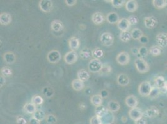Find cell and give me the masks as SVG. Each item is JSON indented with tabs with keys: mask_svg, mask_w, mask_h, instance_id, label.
<instances>
[{
	"mask_svg": "<svg viewBox=\"0 0 167 124\" xmlns=\"http://www.w3.org/2000/svg\"><path fill=\"white\" fill-rule=\"evenodd\" d=\"M103 64L99 59H93L90 60L89 64H88V68L89 72L92 73H99L102 70Z\"/></svg>",
	"mask_w": 167,
	"mask_h": 124,
	"instance_id": "cell-1",
	"label": "cell"
},
{
	"mask_svg": "<svg viewBox=\"0 0 167 124\" xmlns=\"http://www.w3.org/2000/svg\"><path fill=\"white\" fill-rule=\"evenodd\" d=\"M135 66L136 69L140 73H145L149 70V65L147 62L140 57L135 60Z\"/></svg>",
	"mask_w": 167,
	"mask_h": 124,
	"instance_id": "cell-2",
	"label": "cell"
},
{
	"mask_svg": "<svg viewBox=\"0 0 167 124\" xmlns=\"http://www.w3.org/2000/svg\"><path fill=\"white\" fill-rule=\"evenodd\" d=\"M153 86L152 84L149 81H143L140 83L138 87L139 94L142 96L146 97L148 96L152 91Z\"/></svg>",
	"mask_w": 167,
	"mask_h": 124,
	"instance_id": "cell-3",
	"label": "cell"
},
{
	"mask_svg": "<svg viewBox=\"0 0 167 124\" xmlns=\"http://www.w3.org/2000/svg\"><path fill=\"white\" fill-rule=\"evenodd\" d=\"M100 41L105 47H111L114 42L113 35L110 32H104L100 35Z\"/></svg>",
	"mask_w": 167,
	"mask_h": 124,
	"instance_id": "cell-4",
	"label": "cell"
},
{
	"mask_svg": "<svg viewBox=\"0 0 167 124\" xmlns=\"http://www.w3.org/2000/svg\"><path fill=\"white\" fill-rule=\"evenodd\" d=\"M47 59L51 63H58L61 59V55L58 50H52L47 54Z\"/></svg>",
	"mask_w": 167,
	"mask_h": 124,
	"instance_id": "cell-5",
	"label": "cell"
},
{
	"mask_svg": "<svg viewBox=\"0 0 167 124\" xmlns=\"http://www.w3.org/2000/svg\"><path fill=\"white\" fill-rule=\"evenodd\" d=\"M77 59L78 55L76 51H69L64 56V61L68 65H72L75 63Z\"/></svg>",
	"mask_w": 167,
	"mask_h": 124,
	"instance_id": "cell-6",
	"label": "cell"
},
{
	"mask_svg": "<svg viewBox=\"0 0 167 124\" xmlns=\"http://www.w3.org/2000/svg\"><path fill=\"white\" fill-rule=\"evenodd\" d=\"M39 7L44 12H49L53 8V3L51 0H41L39 3Z\"/></svg>",
	"mask_w": 167,
	"mask_h": 124,
	"instance_id": "cell-7",
	"label": "cell"
},
{
	"mask_svg": "<svg viewBox=\"0 0 167 124\" xmlns=\"http://www.w3.org/2000/svg\"><path fill=\"white\" fill-rule=\"evenodd\" d=\"M130 55L126 52H121L116 57V61L118 64L121 65H126L130 61Z\"/></svg>",
	"mask_w": 167,
	"mask_h": 124,
	"instance_id": "cell-8",
	"label": "cell"
},
{
	"mask_svg": "<svg viewBox=\"0 0 167 124\" xmlns=\"http://www.w3.org/2000/svg\"><path fill=\"white\" fill-rule=\"evenodd\" d=\"M129 115L130 118L135 122L142 118L143 112L141 109L137 107L135 108L130 109V110H129Z\"/></svg>",
	"mask_w": 167,
	"mask_h": 124,
	"instance_id": "cell-9",
	"label": "cell"
},
{
	"mask_svg": "<svg viewBox=\"0 0 167 124\" xmlns=\"http://www.w3.org/2000/svg\"><path fill=\"white\" fill-rule=\"evenodd\" d=\"M159 110L155 106H152L143 112V116L146 118H155L159 116Z\"/></svg>",
	"mask_w": 167,
	"mask_h": 124,
	"instance_id": "cell-10",
	"label": "cell"
},
{
	"mask_svg": "<svg viewBox=\"0 0 167 124\" xmlns=\"http://www.w3.org/2000/svg\"><path fill=\"white\" fill-rule=\"evenodd\" d=\"M144 24L148 29H154L158 24V20L154 16H147L144 19Z\"/></svg>",
	"mask_w": 167,
	"mask_h": 124,
	"instance_id": "cell-11",
	"label": "cell"
},
{
	"mask_svg": "<svg viewBox=\"0 0 167 124\" xmlns=\"http://www.w3.org/2000/svg\"><path fill=\"white\" fill-rule=\"evenodd\" d=\"M156 42L161 48H164L167 46V34L161 32L157 35Z\"/></svg>",
	"mask_w": 167,
	"mask_h": 124,
	"instance_id": "cell-12",
	"label": "cell"
},
{
	"mask_svg": "<svg viewBox=\"0 0 167 124\" xmlns=\"http://www.w3.org/2000/svg\"><path fill=\"white\" fill-rule=\"evenodd\" d=\"M125 104L130 109L137 107L138 104V99L134 95H130L125 99Z\"/></svg>",
	"mask_w": 167,
	"mask_h": 124,
	"instance_id": "cell-13",
	"label": "cell"
},
{
	"mask_svg": "<svg viewBox=\"0 0 167 124\" xmlns=\"http://www.w3.org/2000/svg\"><path fill=\"white\" fill-rule=\"evenodd\" d=\"M117 25V28L121 30V32H122V31L128 30L131 25L129 23L128 19L122 18L121 19L119 20V21L118 22Z\"/></svg>",
	"mask_w": 167,
	"mask_h": 124,
	"instance_id": "cell-14",
	"label": "cell"
},
{
	"mask_svg": "<svg viewBox=\"0 0 167 124\" xmlns=\"http://www.w3.org/2000/svg\"><path fill=\"white\" fill-rule=\"evenodd\" d=\"M4 61L6 62L7 64L11 65L13 64L16 61V57L15 54L12 52H7L4 53L3 56Z\"/></svg>",
	"mask_w": 167,
	"mask_h": 124,
	"instance_id": "cell-15",
	"label": "cell"
},
{
	"mask_svg": "<svg viewBox=\"0 0 167 124\" xmlns=\"http://www.w3.org/2000/svg\"><path fill=\"white\" fill-rule=\"evenodd\" d=\"M105 17L102 12H96L92 16V21L94 24L96 25H100L104 23Z\"/></svg>",
	"mask_w": 167,
	"mask_h": 124,
	"instance_id": "cell-16",
	"label": "cell"
},
{
	"mask_svg": "<svg viewBox=\"0 0 167 124\" xmlns=\"http://www.w3.org/2000/svg\"><path fill=\"white\" fill-rule=\"evenodd\" d=\"M69 47L72 51H76L80 47L79 39L75 36H72L69 40Z\"/></svg>",
	"mask_w": 167,
	"mask_h": 124,
	"instance_id": "cell-17",
	"label": "cell"
},
{
	"mask_svg": "<svg viewBox=\"0 0 167 124\" xmlns=\"http://www.w3.org/2000/svg\"><path fill=\"white\" fill-rule=\"evenodd\" d=\"M117 82L120 86H126L129 84L130 79L125 74L121 73L118 74L117 78Z\"/></svg>",
	"mask_w": 167,
	"mask_h": 124,
	"instance_id": "cell-18",
	"label": "cell"
},
{
	"mask_svg": "<svg viewBox=\"0 0 167 124\" xmlns=\"http://www.w3.org/2000/svg\"><path fill=\"white\" fill-rule=\"evenodd\" d=\"M138 4L137 1L135 0H129L125 3V9L129 12H133L137 10Z\"/></svg>",
	"mask_w": 167,
	"mask_h": 124,
	"instance_id": "cell-19",
	"label": "cell"
},
{
	"mask_svg": "<svg viewBox=\"0 0 167 124\" xmlns=\"http://www.w3.org/2000/svg\"><path fill=\"white\" fill-rule=\"evenodd\" d=\"M71 86L72 89L76 91H81L84 89L85 84L84 82L80 80L79 79H74L71 83Z\"/></svg>",
	"mask_w": 167,
	"mask_h": 124,
	"instance_id": "cell-20",
	"label": "cell"
},
{
	"mask_svg": "<svg viewBox=\"0 0 167 124\" xmlns=\"http://www.w3.org/2000/svg\"><path fill=\"white\" fill-rule=\"evenodd\" d=\"M12 21V17L8 12H2L0 14V24L3 25L10 24Z\"/></svg>",
	"mask_w": 167,
	"mask_h": 124,
	"instance_id": "cell-21",
	"label": "cell"
},
{
	"mask_svg": "<svg viewBox=\"0 0 167 124\" xmlns=\"http://www.w3.org/2000/svg\"><path fill=\"white\" fill-rule=\"evenodd\" d=\"M51 29L56 32H61L64 29V24L59 20H54L51 23Z\"/></svg>",
	"mask_w": 167,
	"mask_h": 124,
	"instance_id": "cell-22",
	"label": "cell"
},
{
	"mask_svg": "<svg viewBox=\"0 0 167 124\" xmlns=\"http://www.w3.org/2000/svg\"><path fill=\"white\" fill-rule=\"evenodd\" d=\"M107 21L109 24H117L118 22L119 21V16L116 12H109L107 15L106 17Z\"/></svg>",
	"mask_w": 167,
	"mask_h": 124,
	"instance_id": "cell-23",
	"label": "cell"
},
{
	"mask_svg": "<svg viewBox=\"0 0 167 124\" xmlns=\"http://www.w3.org/2000/svg\"><path fill=\"white\" fill-rule=\"evenodd\" d=\"M109 112V109L105 107L103 105H100L97 107H95V114L96 116L100 118L103 117L105 114Z\"/></svg>",
	"mask_w": 167,
	"mask_h": 124,
	"instance_id": "cell-24",
	"label": "cell"
},
{
	"mask_svg": "<svg viewBox=\"0 0 167 124\" xmlns=\"http://www.w3.org/2000/svg\"><path fill=\"white\" fill-rule=\"evenodd\" d=\"M100 118L102 124H111L114 122V120H115L112 112L109 111V110L107 114H105L103 117Z\"/></svg>",
	"mask_w": 167,
	"mask_h": 124,
	"instance_id": "cell-25",
	"label": "cell"
},
{
	"mask_svg": "<svg viewBox=\"0 0 167 124\" xmlns=\"http://www.w3.org/2000/svg\"><path fill=\"white\" fill-rule=\"evenodd\" d=\"M77 76L78 79H79L80 80L85 82L89 79L90 77V74L85 69H81L77 72Z\"/></svg>",
	"mask_w": 167,
	"mask_h": 124,
	"instance_id": "cell-26",
	"label": "cell"
},
{
	"mask_svg": "<svg viewBox=\"0 0 167 124\" xmlns=\"http://www.w3.org/2000/svg\"><path fill=\"white\" fill-rule=\"evenodd\" d=\"M155 86L159 87L160 90L163 89V88L167 86V81L164 76H158L155 79Z\"/></svg>",
	"mask_w": 167,
	"mask_h": 124,
	"instance_id": "cell-27",
	"label": "cell"
},
{
	"mask_svg": "<svg viewBox=\"0 0 167 124\" xmlns=\"http://www.w3.org/2000/svg\"><path fill=\"white\" fill-rule=\"evenodd\" d=\"M120 108V104L118 103L117 101L111 100L108 103V109L109 111L112 112H117L118 110H119Z\"/></svg>",
	"mask_w": 167,
	"mask_h": 124,
	"instance_id": "cell-28",
	"label": "cell"
},
{
	"mask_svg": "<svg viewBox=\"0 0 167 124\" xmlns=\"http://www.w3.org/2000/svg\"><path fill=\"white\" fill-rule=\"evenodd\" d=\"M90 100L92 104L95 107L102 105L103 103V98L100 94H94L92 96Z\"/></svg>",
	"mask_w": 167,
	"mask_h": 124,
	"instance_id": "cell-29",
	"label": "cell"
},
{
	"mask_svg": "<svg viewBox=\"0 0 167 124\" xmlns=\"http://www.w3.org/2000/svg\"><path fill=\"white\" fill-rule=\"evenodd\" d=\"M23 109L25 112L29 114H33L38 110L36 105L32 103H26L23 107Z\"/></svg>",
	"mask_w": 167,
	"mask_h": 124,
	"instance_id": "cell-30",
	"label": "cell"
},
{
	"mask_svg": "<svg viewBox=\"0 0 167 124\" xmlns=\"http://www.w3.org/2000/svg\"><path fill=\"white\" fill-rule=\"evenodd\" d=\"M79 55L83 60L89 59L91 56H92V50L89 48H85L80 52Z\"/></svg>",
	"mask_w": 167,
	"mask_h": 124,
	"instance_id": "cell-31",
	"label": "cell"
},
{
	"mask_svg": "<svg viewBox=\"0 0 167 124\" xmlns=\"http://www.w3.org/2000/svg\"><path fill=\"white\" fill-rule=\"evenodd\" d=\"M105 53L104 51L99 47H97L95 49L92 50V56L94 57V59H102L104 56Z\"/></svg>",
	"mask_w": 167,
	"mask_h": 124,
	"instance_id": "cell-32",
	"label": "cell"
},
{
	"mask_svg": "<svg viewBox=\"0 0 167 124\" xmlns=\"http://www.w3.org/2000/svg\"><path fill=\"white\" fill-rule=\"evenodd\" d=\"M119 37H120V39L121 40V41H122L123 42H128L132 39L131 33L129 32L128 30L122 31V32L120 33Z\"/></svg>",
	"mask_w": 167,
	"mask_h": 124,
	"instance_id": "cell-33",
	"label": "cell"
},
{
	"mask_svg": "<svg viewBox=\"0 0 167 124\" xmlns=\"http://www.w3.org/2000/svg\"><path fill=\"white\" fill-rule=\"evenodd\" d=\"M130 33L132 39H133L134 40H139L141 38V37L143 35L142 31L138 28H135L132 29Z\"/></svg>",
	"mask_w": 167,
	"mask_h": 124,
	"instance_id": "cell-34",
	"label": "cell"
},
{
	"mask_svg": "<svg viewBox=\"0 0 167 124\" xmlns=\"http://www.w3.org/2000/svg\"><path fill=\"white\" fill-rule=\"evenodd\" d=\"M33 117L36 119H37L38 121L41 122L44 120V119H46V116L43 110L38 109L33 114Z\"/></svg>",
	"mask_w": 167,
	"mask_h": 124,
	"instance_id": "cell-35",
	"label": "cell"
},
{
	"mask_svg": "<svg viewBox=\"0 0 167 124\" xmlns=\"http://www.w3.org/2000/svg\"><path fill=\"white\" fill-rule=\"evenodd\" d=\"M42 94H44V96H45L46 97H47V98H50V97H52L54 96V91L52 87L46 86L43 87Z\"/></svg>",
	"mask_w": 167,
	"mask_h": 124,
	"instance_id": "cell-36",
	"label": "cell"
},
{
	"mask_svg": "<svg viewBox=\"0 0 167 124\" xmlns=\"http://www.w3.org/2000/svg\"><path fill=\"white\" fill-rule=\"evenodd\" d=\"M112 66L109 64H103L102 70L99 73L101 75H107L112 73Z\"/></svg>",
	"mask_w": 167,
	"mask_h": 124,
	"instance_id": "cell-37",
	"label": "cell"
},
{
	"mask_svg": "<svg viewBox=\"0 0 167 124\" xmlns=\"http://www.w3.org/2000/svg\"><path fill=\"white\" fill-rule=\"evenodd\" d=\"M153 4L157 9L164 8L167 5V1L165 0H153Z\"/></svg>",
	"mask_w": 167,
	"mask_h": 124,
	"instance_id": "cell-38",
	"label": "cell"
},
{
	"mask_svg": "<svg viewBox=\"0 0 167 124\" xmlns=\"http://www.w3.org/2000/svg\"><path fill=\"white\" fill-rule=\"evenodd\" d=\"M149 52H150V54L154 56H159L161 54V48L159 46H157V45L152 46L150 48Z\"/></svg>",
	"mask_w": 167,
	"mask_h": 124,
	"instance_id": "cell-39",
	"label": "cell"
},
{
	"mask_svg": "<svg viewBox=\"0 0 167 124\" xmlns=\"http://www.w3.org/2000/svg\"><path fill=\"white\" fill-rule=\"evenodd\" d=\"M31 103L37 105H41L44 103V99L42 97L39 95H35L31 99Z\"/></svg>",
	"mask_w": 167,
	"mask_h": 124,
	"instance_id": "cell-40",
	"label": "cell"
},
{
	"mask_svg": "<svg viewBox=\"0 0 167 124\" xmlns=\"http://www.w3.org/2000/svg\"><path fill=\"white\" fill-rule=\"evenodd\" d=\"M13 74L12 70L8 66H4L1 69V74L5 78L10 77Z\"/></svg>",
	"mask_w": 167,
	"mask_h": 124,
	"instance_id": "cell-41",
	"label": "cell"
},
{
	"mask_svg": "<svg viewBox=\"0 0 167 124\" xmlns=\"http://www.w3.org/2000/svg\"><path fill=\"white\" fill-rule=\"evenodd\" d=\"M160 94L161 91L159 88L157 87V86H153L148 96L150 97V98H156V97H157Z\"/></svg>",
	"mask_w": 167,
	"mask_h": 124,
	"instance_id": "cell-42",
	"label": "cell"
},
{
	"mask_svg": "<svg viewBox=\"0 0 167 124\" xmlns=\"http://www.w3.org/2000/svg\"><path fill=\"white\" fill-rule=\"evenodd\" d=\"M148 54V50L147 47L145 46H142L141 47L139 48V54L138 55L141 58H145L147 56Z\"/></svg>",
	"mask_w": 167,
	"mask_h": 124,
	"instance_id": "cell-43",
	"label": "cell"
},
{
	"mask_svg": "<svg viewBox=\"0 0 167 124\" xmlns=\"http://www.w3.org/2000/svg\"><path fill=\"white\" fill-rule=\"evenodd\" d=\"M46 121L49 124H54L57 122V118L55 116L52 114H49L46 116Z\"/></svg>",
	"mask_w": 167,
	"mask_h": 124,
	"instance_id": "cell-44",
	"label": "cell"
},
{
	"mask_svg": "<svg viewBox=\"0 0 167 124\" xmlns=\"http://www.w3.org/2000/svg\"><path fill=\"white\" fill-rule=\"evenodd\" d=\"M110 2H111L113 6L116 8H120L124 5L125 1H124V0H112V1H110Z\"/></svg>",
	"mask_w": 167,
	"mask_h": 124,
	"instance_id": "cell-45",
	"label": "cell"
},
{
	"mask_svg": "<svg viewBox=\"0 0 167 124\" xmlns=\"http://www.w3.org/2000/svg\"><path fill=\"white\" fill-rule=\"evenodd\" d=\"M127 19H128L131 25H135L138 23V21H139L138 18L135 15L130 16L129 17V18H127Z\"/></svg>",
	"mask_w": 167,
	"mask_h": 124,
	"instance_id": "cell-46",
	"label": "cell"
},
{
	"mask_svg": "<svg viewBox=\"0 0 167 124\" xmlns=\"http://www.w3.org/2000/svg\"><path fill=\"white\" fill-rule=\"evenodd\" d=\"M90 124H102L101 118L97 116H94L90 120Z\"/></svg>",
	"mask_w": 167,
	"mask_h": 124,
	"instance_id": "cell-47",
	"label": "cell"
},
{
	"mask_svg": "<svg viewBox=\"0 0 167 124\" xmlns=\"http://www.w3.org/2000/svg\"><path fill=\"white\" fill-rule=\"evenodd\" d=\"M16 123L17 124H27V121L23 117L19 116L16 117Z\"/></svg>",
	"mask_w": 167,
	"mask_h": 124,
	"instance_id": "cell-48",
	"label": "cell"
},
{
	"mask_svg": "<svg viewBox=\"0 0 167 124\" xmlns=\"http://www.w3.org/2000/svg\"><path fill=\"white\" fill-rule=\"evenodd\" d=\"M100 95L101 96V97H102L103 99L107 98V97H108V96L109 95V92L106 90H101L100 92Z\"/></svg>",
	"mask_w": 167,
	"mask_h": 124,
	"instance_id": "cell-49",
	"label": "cell"
},
{
	"mask_svg": "<svg viewBox=\"0 0 167 124\" xmlns=\"http://www.w3.org/2000/svg\"><path fill=\"white\" fill-rule=\"evenodd\" d=\"M139 42L141 43H142V44H146V43H147L148 42V41H149V39H148V37L147 36H145V35H143V36H142L141 37V38H140L139 40Z\"/></svg>",
	"mask_w": 167,
	"mask_h": 124,
	"instance_id": "cell-50",
	"label": "cell"
},
{
	"mask_svg": "<svg viewBox=\"0 0 167 124\" xmlns=\"http://www.w3.org/2000/svg\"><path fill=\"white\" fill-rule=\"evenodd\" d=\"M76 0H65V3L69 6H72L77 3Z\"/></svg>",
	"mask_w": 167,
	"mask_h": 124,
	"instance_id": "cell-51",
	"label": "cell"
},
{
	"mask_svg": "<svg viewBox=\"0 0 167 124\" xmlns=\"http://www.w3.org/2000/svg\"><path fill=\"white\" fill-rule=\"evenodd\" d=\"M29 124H41V122L38 121L37 119L33 117H31L29 120Z\"/></svg>",
	"mask_w": 167,
	"mask_h": 124,
	"instance_id": "cell-52",
	"label": "cell"
},
{
	"mask_svg": "<svg viewBox=\"0 0 167 124\" xmlns=\"http://www.w3.org/2000/svg\"><path fill=\"white\" fill-rule=\"evenodd\" d=\"M132 54L134 55H137L139 54V48H137V47H132L130 49Z\"/></svg>",
	"mask_w": 167,
	"mask_h": 124,
	"instance_id": "cell-53",
	"label": "cell"
},
{
	"mask_svg": "<svg viewBox=\"0 0 167 124\" xmlns=\"http://www.w3.org/2000/svg\"><path fill=\"white\" fill-rule=\"evenodd\" d=\"M6 83V78L1 74L0 76V86L3 87Z\"/></svg>",
	"mask_w": 167,
	"mask_h": 124,
	"instance_id": "cell-54",
	"label": "cell"
},
{
	"mask_svg": "<svg viewBox=\"0 0 167 124\" xmlns=\"http://www.w3.org/2000/svg\"><path fill=\"white\" fill-rule=\"evenodd\" d=\"M135 124H147V122L144 118H142L139 119V120L135 121Z\"/></svg>",
	"mask_w": 167,
	"mask_h": 124,
	"instance_id": "cell-55",
	"label": "cell"
},
{
	"mask_svg": "<svg viewBox=\"0 0 167 124\" xmlns=\"http://www.w3.org/2000/svg\"><path fill=\"white\" fill-rule=\"evenodd\" d=\"M79 109L81 110H84L87 109V105L85 104V103H81L80 104H79Z\"/></svg>",
	"mask_w": 167,
	"mask_h": 124,
	"instance_id": "cell-56",
	"label": "cell"
},
{
	"mask_svg": "<svg viewBox=\"0 0 167 124\" xmlns=\"http://www.w3.org/2000/svg\"><path fill=\"white\" fill-rule=\"evenodd\" d=\"M85 92L86 94H87V95H89L92 93V89L90 87H87L86 90H85Z\"/></svg>",
	"mask_w": 167,
	"mask_h": 124,
	"instance_id": "cell-57",
	"label": "cell"
},
{
	"mask_svg": "<svg viewBox=\"0 0 167 124\" xmlns=\"http://www.w3.org/2000/svg\"><path fill=\"white\" fill-rule=\"evenodd\" d=\"M111 124H116V123H114V122H113V123H111Z\"/></svg>",
	"mask_w": 167,
	"mask_h": 124,
	"instance_id": "cell-58",
	"label": "cell"
}]
</instances>
